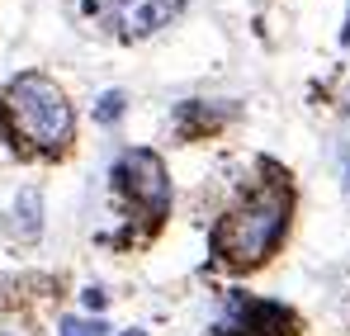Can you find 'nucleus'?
Wrapping results in <instances>:
<instances>
[{
    "label": "nucleus",
    "instance_id": "nucleus-1",
    "mask_svg": "<svg viewBox=\"0 0 350 336\" xmlns=\"http://www.w3.org/2000/svg\"><path fill=\"white\" fill-rule=\"evenodd\" d=\"M293 218V185L289 175L270 166L232 209L218 218L213 237H208V256L213 266H228V270H256L260 261H270V251L284 242Z\"/></svg>",
    "mask_w": 350,
    "mask_h": 336
},
{
    "label": "nucleus",
    "instance_id": "nucleus-2",
    "mask_svg": "<svg viewBox=\"0 0 350 336\" xmlns=\"http://www.w3.org/2000/svg\"><path fill=\"white\" fill-rule=\"evenodd\" d=\"M0 138L24 157H62L76 138V109L43 71H19L0 95Z\"/></svg>",
    "mask_w": 350,
    "mask_h": 336
},
{
    "label": "nucleus",
    "instance_id": "nucleus-3",
    "mask_svg": "<svg viewBox=\"0 0 350 336\" xmlns=\"http://www.w3.org/2000/svg\"><path fill=\"white\" fill-rule=\"evenodd\" d=\"M109 185H114L118 204H123L133 218H142V223L157 227L171 214V180H166V166H161V157L147 152V147L118 152V161L109 166Z\"/></svg>",
    "mask_w": 350,
    "mask_h": 336
},
{
    "label": "nucleus",
    "instance_id": "nucleus-4",
    "mask_svg": "<svg viewBox=\"0 0 350 336\" xmlns=\"http://www.w3.org/2000/svg\"><path fill=\"white\" fill-rule=\"evenodd\" d=\"M208 336H298V318L284 303L251 298V294L232 289L223 303V318L208 327Z\"/></svg>",
    "mask_w": 350,
    "mask_h": 336
},
{
    "label": "nucleus",
    "instance_id": "nucleus-5",
    "mask_svg": "<svg viewBox=\"0 0 350 336\" xmlns=\"http://www.w3.org/2000/svg\"><path fill=\"white\" fill-rule=\"evenodd\" d=\"M185 5H189V0H137V10H133V38L161 34L171 19L185 14Z\"/></svg>",
    "mask_w": 350,
    "mask_h": 336
},
{
    "label": "nucleus",
    "instance_id": "nucleus-6",
    "mask_svg": "<svg viewBox=\"0 0 350 336\" xmlns=\"http://www.w3.org/2000/svg\"><path fill=\"white\" fill-rule=\"evenodd\" d=\"M10 237L14 242H38L43 237V194L38 190H19L14 214H10Z\"/></svg>",
    "mask_w": 350,
    "mask_h": 336
},
{
    "label": "nucleus",
    "instance_id": "nucleus-7",
    "mask_svg": "<svg viewBox=\"0 0 350 336\" xmlns=\"http://www.w3.org/2000/svg\"><path fill=\"white\" fill-rule=\"evenodd\" d=\"M223 118H232L228 105H204V100H185L175 109V128H189V133H213Z\"/></svg>",
    "mask_w": 350,
    "mask_h": 336
},
{
    "label": "nucleus",
    "instance_id": "nucleus-8",
    "mask_svg": "<svg viewBox=\"0 0 350 336\" xmlns=\"http://www.w3.org/2000/svg\"><path fill=\"white\" fill-rule=\"evenodd\" d=\"M123 109H128V95H123V90H105V95L95 100V123H100V128H114L118 118H123Z\"/></svg>",
    "mask_w": 350,
    "mask_h": 336
},
{
    "label": "nucleus",
    "instance_id": "nucleus-9",
    "mask_svg": "<svg viewBox=\"0 0 350 336\" xmlns=\"http://www.w3.org/2000/svg\"><path fill=\"white\" fill-rule=\"evenodd\" d=\"M62 336H109L105 322H81V318H62Z\"/></svg>",
    "mask_w": 350,
    "mask_h": 336
},
{
    "label": "nucleus",
    "instance_id": "nucleus-10",
    "mask_svg": "<svg viewBox=\"0 0 350 336\" xmlns=\"http://www.w3.org/2000/svg\"><path fill=\"white\" fill-rule=\"evenodd\" d=\"M81 303H85V308H90V313H100V308H105V303H109V294H105V289H100V284H90V289H85V294H81Z\"/></svg>",
    "mask_w": 350,
    "mask_h": 336
},
{
    "label": "nucleus",
    "instance_id": "nucleus-11",
    "mask_svg": "<svg viewBox=\"0 0 350 336\" xmlns=\"http://www.w3.org/2000/svg\"><path fill=\"white\" fill-rule=\"evenodd\" d=\"M341 180H346V194H350V147H346V157H341Z\"/></svg>",
    "mask_w": 350,
    "mask_h": 336
},
{
    "label": "nucleus",
    "instance_id": "nucleus-12",
    "mask_svg": "<svg viewBox=\"0 0 350 336\" xmlns=\"http://www.w3.org/2000/svg\"><path fill=\"white\" fill-rule=\"evenodd\" d=\"M341 48H350V14H346V24H341Z\"/></svg>",
    "mask_w": 350,
    "mask_h": 336
},
{
    "label": "nucleus",
    "instance_id": "nucleus-13",
    "mask_svg": "<svg viewBox=\"0 0 350 336\" xmlns=\"http://www.w3.org/2000/svg\"><path fill=\"white\" fill-rule=\"evenodd\" d=\"M118 336H147V332H137V327H133V332H118Z\"/></svg>",
    "mask_w": 350,
    "mask_h": 336
}]
</instances>
